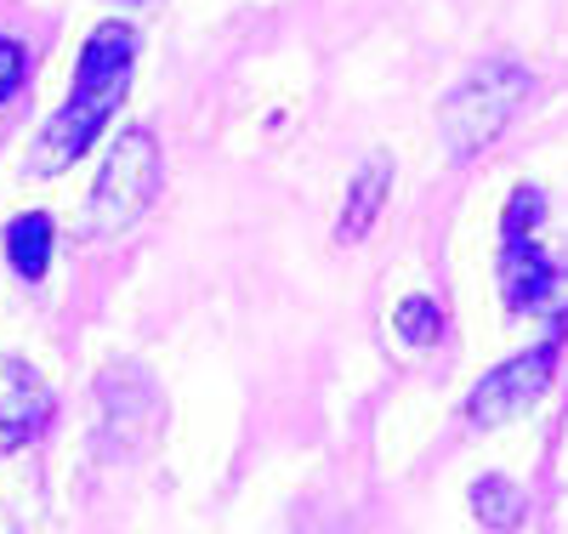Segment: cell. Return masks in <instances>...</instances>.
Here are the masks:
<instances>
[{"label":"cell","instance_id":"ba28073f","mask_svg":"<svg viewBox=\"0 0 568 534\" xmlns=\"http://www.w3.org/2000/svg\"><path fill=\"white\" fill-rule=\"evenodd\" d=\"M387 182H393V165H387V160H369V165L353 177L347 205H342V222H336L342 245H358V239L375 228V216H382V205H387Z\"/></svg>","mask_w":568,"mask_h":534},{"label":"cell","instance_id":"8992f818","mask_svg":"<svg viewBox=\"0 0 568 534\" xmlns=\"http://www.w3.org/2000/svg\"><path fill=\"white\" fill-rule=\"evenodd\" d=\"M45 421H52V386L23 359H0V450L40 439Z\"/></svg>","mask_w":568,"mask_h":534},{"label":"cell","instance_id":"277c9868","mask_svg":"<svg viewBox=\"0 0 568 534\" xmlns=\"http://www.w3.org/2000/svg\"><path fill=\"white\" fill-rule=\"evenodd\" d=\"M557 353H562V335H551V342H540V347H529V353L495 364L478 386H471L466 421H471V426H506V421L524 415L529 404H540L546 386H551V375H557Z\"/></svg>","mask_w":568,"mask_h":534},{"label":"cell","instance_id":"6da1fadb","mask_svg":"<svg viewBox=\"0 0 568 534\" xmlns=\"http://www.w3.org/2000/svg\"><path fill=\"white\" fill-rule=\"evenodd\" d=\"M131 58H136V34L131 23H103L85 40V52L74 63V91L69 103L45 120L40 142H34V171H69L91 142L103 137V125L114 120L125 80H131Z\"/></svg>","mask_w":568,"mask_h":534},{"label":"cell","instance_id":"3957f363","mask_svg":"<svg viewBox=\"0 0 568 534\" xmlns=\"http://www.w3.org/2000/svg\"><path fill=\"white\" fill-rule=\"evenodd\" d=\"M154 200H160V142L149 131L114 137V149H109V160L98 171V188H91L85 228L98 233V239L125 233Z\"/></svg>","mask_w":568,"mask_h":534},{"label":"cell","instance_id":"5b68a950","mask_svg":"<svg viewBox=\"0 0 568 534\" xmlns=\"http://www.w3.org/2000/svg\"><path fill=\"white\" fill-rule=\"evenodd\" d=\"M500 296L511 313H568V279L535 239H506L500 251Z\"/></svg>","mask_w":568,"mask_h":534},{"label":"cell","instance_id":"8fae6325","mask_svg":"<svg viewBox=\"0 0 568 534\" xmlns=\"http://www.w3.org/2000/svg\"><path fill=\"white\" fill-rule=\"evenodd\" d=\"M540 211H546V193L540 188H511V200H506V216H500V233L506 239H535L540 228Z\"/></svg>","mask_w":568,"mask_h":534},{"label":"cell","instance_id":"7c38bea8","mask_svg":"<svg viewBox=\"0 0 568 534\" xmlns=\"http://www.w3.org/2000/svg\"><path fill=\"white\" fill-rule=\"evenodd\" d=\"M23 74H29V46L12 40V34H0V109H7L12 97H18Z\"/></svg>","mask_w":568,"mask_h":534},{"label":"cell","instance_id":"7a4b0ae2","mask_svg":"<svg viewBox=\"0 0 568 534\" xmlns=\"http://www.w3.org/2000/svg\"><path fill=\"white\" fill-rule=\"evenodd\" d=\"M524 97H529V69H524V63H506V58L478 63V69H471V74L449 91V103H444V114H438L449 154H455V160L484 154L489 142L506 131V120L517 114V103H524Z\"/></svg>","mask_w":568,"mask_h":534},{"label":"cell","instance_id":"52a82bcc","mask_svg":"<svg viewBox=\"0 0 568 534\" xmlns=\"http://www.w3.org/2000/svg\"><path fill=\"white\" fill-rule=\"evenodd\" d=\"M52 245H58V228L45 211H23L7 222V262L23 284H40L45 268H52Z\"/></svg>","mask_w":568,"mask_h":534},{"label":"cell","instance_id":"9c48e42d","mask_svg":"<svg viewBox=\"0 0 568 534\" xmlns=\"http://www.w3.org/2000/svg\"><path fill=\"white\" fill-rule=\"evenodd\" d=\"M471 512H478V523H484V528H495V534H511L517 523H524L529 501H524V490H517L511 477L489 472V477H478V483H471Z\"/></svg>","mask_w":568,"mask_h":534},{"label":"cell","instance_id":"30bf717a","mask_svg":"<svg viewBox=\"0 0 568 534\" xmlns=\"http://www.w3.org/2000/svg\"><path fill=\"white\" fill-rule=\"evenodd\" d=\"M393 324H398V335H404L409 347H433L438 335H444V308L433 296H404L398 313H393Z\"/></svg>","mask_w":568,"mask_h":534}]
</instances>
